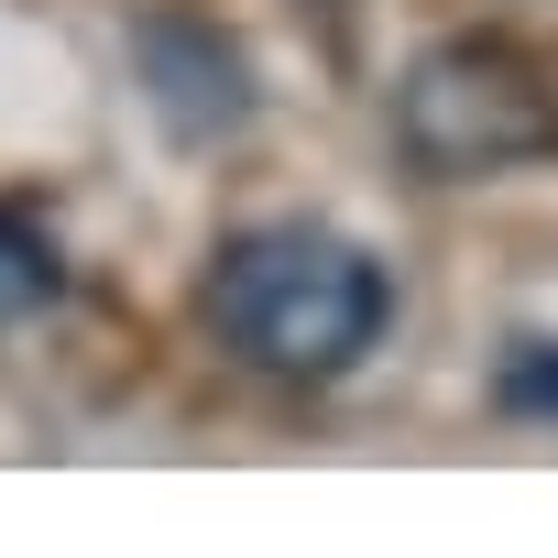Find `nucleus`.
Instances as JSON below:
<instances>
[{
    "instance_id": "1",
    "label": "nucleus",
    "mask_w": 558,
    "mask_h": 558,
    "mask_svg": "<svg viewBox=\"0 0 558 558\" xmlns=\"http://www.w3.org/2000/svg\"><path fill=\"white\" fill-rule=\"evenodd\" d=\"M208 329L274 384H340L384 351L395 286L329 219H252L208 263Z\"/></svg>"
},
{
    "instance_id": "2",
    "label": "nucleus",
    "mask_w": 558,
    "mask_h": 558,
    "mask_svg": "<svg viewBox=\"0 0 558 558\" xmlns=\"http://www.w3.org/2000/svg\"><path fill=\"white\" fill-rule=\"evenodd\" d=\"M395 154H405L416 175H438V186H482V175H504V165L558 154V88H547L514 45L449 34V45H427V56L405 66V88H395Z\"/></svg>"
},
{
    "instance_id": "3",
    "label": "nucleus",
    "mask_w": 558,
    "mask_h": 558,
    "mask_svg": "<svg viewBox=\"0 0 558 558\" xmlns=\"http://www.w3.org/2000/svg\"><path fill=\"white\" fill-rule=\"evenodd\" d=\"M132 66H143V99L165 110L175 143H230L252 121V66H241V45L208 12H143L132 23Z\"/></svg>"
},
{
    "instance_id": "4",
    "label": "nucleus",
    "mask_w": 558,
    "mask_h": 558,
    "mask_svg": "<svg viewBox=\"0 0 558 558\" xmlns=\"http://www.w3.org/2000/svg\"><path fill=\"white\" fill-rule=\"evenodd\" d=\"M66 296V252H56V230L34 219V208H0V329L12 318H45Z\"/></svg>"
},
{
    "instance_id": "5",
    "label": "nucleus",
    "mask_w": 558,
    "mask_h": 558,
    "mask_svg": "<svg viewBox=\"0 0 558 558\" xmlns=\"http://www.w3.org/2000/svg\"><path fill=\"white\" fill-rule=\"evenodd\" d=\"M493 405H504V416H558V340H525V351L493 373Z\"/></svg>"
}]
</instances>
